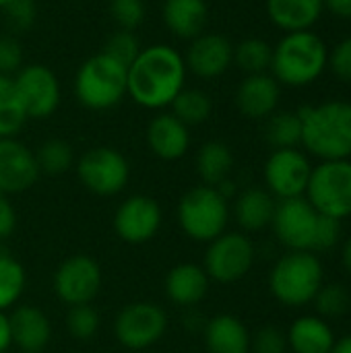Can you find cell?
<instances>
[{"label": "cell", "mask_w": 351, "mask_h": 353, "mask_svg": "<svg viewBox=\"0 0 351 353\" xmlns=\"http://www.w3.org/2000/svg\"><path fill=\"white\" fill-rule=\"evenodd\" d=\"M186 74L184 56L176 48L147 46L128 66V95L145 110H163L186 87Z\"/></svg>", "instance_id": "1"}, {"label": "cell", "mask_w": 351, "mask_h": 353, "mask_svg": "<svg viewBox=\"0 0 351 353\" xmlns=\"http://www.w3.org/2000/svg\"><path fill=\"white\" fill-rule=\"evenodd\" d=\"M302 120V145L321 161L351 157V103L325 101L298 110Z\"/></svg>", "instance_id": "2"}, {"label": "cell", "mask_w": 351, "mask_h": 353, "mask_svg": "<svg viewBox=\"0 0 351 353\" xmlns=\"http://www.w3.org/2000/svg\"><path fill=\"white\" fill-rule=\"evenodd\" d=\"M329 66L327 43L312 31L285 33L273 48L271 72L279 85L306 87Z\"/></svg>", "instance_id": "3"}, {"label": "cell", "mask_w": 351, "mask_h": 353, "mask_svg": "<svg viewBox=\"0 0 351 353\" xmlns=\"http://www.w3.org/2000/svg\"><path fill=\"white\" fill-rule=\"evenodd\" d=\"M128 95V68L97 52L89 56L74 74V97L91 112H106Z\"/></svg>", "instance_id": "4"}, {"label": "cell", "mask_w": 351, "mask_h": 353, "mask_svg": "<svg viewBox=\"0 0 351 353\" xmlns=\"http://www.w3.org/2000/svg\"><path fill=\"white\" fill-rule=\"evenodd\" d=\"M323 283V263L314 252H288L269 273V290L273 298L290 308L310 304Z\"/></svg>", "instance_id": "5"}, {"label": "cell", "mask_w": 351, "mask_h": 353, "mask_svg": "<svg viewBox=\"0 0 351 353\" xmlns=\"http://www.w3.org/2000/svg\"><path fill=\"white\" fill-rule=\"evenodd\" d=\"M178 223L194 242H211L221 236L230 221V201L213 186H194L178 201Z\"/></svg>", "instance_id": "6"}, {"label": "cell", "mask_w": 351, "mask_h": 353, "mask_svg": "<svg viewBox=\"0 0 351 353\" xmlns=\"http://www.w3.org/2000/svg\"><path fill=\"white\" fill-rule=\"evenodd\" d=\"M304 196L317 213L345 219L351 215V161H321L312 168Z\"/></svg>", "instance_id": "7"}, {"label": "cell", "mask_w": 351, "mask_h": 353, "mask_svg": "<svg viewBox=\"0 0 351 353\" xmlns=\"http://www.w3.org/2000/svg\"><path fill=\"white\" fill-rule=\"evenodd\" d=\"M79 182L97 196L122 192L130 180L128 159L112 147H93L77 159Z\"/></svg>", "instance_id": "8"}, {"label": "cell", "mask_w": 351, "mask_h": 353, "mask_svg": "<svg viewBox=\"0 0 351 353\" xmlns=\"http://www.w3.org/2000/svg\"><path fill=\"white\" fill-rule=\"evenodd\" d=\"M254 244L240 232H223L209 242L203 269L211 281L236 283L248 275L254 265Z\"/></svg>", "instance_id": "9"}, {"label": "cell", "mask_w": 351, "mask_h": 353, "mask_svg": "<svg viewBox=\"0 0 351 353\" xmlns=\"http://www.w3.org/2000/svg\"><path fill=\"white\" fill-rule=\"evenodd\" d=\"M12 83L21 99V105L27 114V120H46L58 110L62 89L56 72L50 66L39 62L23 64L19 72L12 77Z\"/></svg>", "instance_id": "10"}, {"label": "cell", "mask_w": 351, "mask_h": 353, "mask_svg": "<svg viewBox=\"0 0 351 353\" xmlns=\"http://www.w3.org/2000/svg\"><path fill=\"white\" fill-rule=\"evenodd\" d=\"M103 283L101 267L89 254L64 259L54 273V292L66 306L91 304Z\"/></svg>", "instance_id": "11"}, {"label": "cell", "mask_w": 351, "mask_h": 353, "mask_svg": "<svg viewBox=\"0 0 351 353\" xmlns=\"http://www.w3.org/2000/svg\"><path fill=\"white\" fill-rule=\"evenodd\" d=\"M168 329V316L161 306L151 302H134L124 306L114 321L116 339L128 350H145L155 345Z\"/></svg>", "instance_id": "12"}, {"label": "cell", "mask_w": 351, "mask_h": 353, "mask_svg": "<svg viewBox=\"0 0 351 353\" xmlns=\"http://www.w3.org/2000/svg\"><path fill=\"white\" fill-rule=\"evenodd\" d=\"M317 223H319V213L308 203V199L294 196V199L277 201L271 228L277 240L290 252H310Z\"/></svg>", "instance_id": "13"}, {"label": "cell", "mask_w": 351, "mask_h": 353, "mask_svg": "<svg viewBox=\"0 0 351 353\" xmlns=\"http://www.w3.org/2000/svg\"><path fill=\"white\" fill-rule=\"evenodd\" d=\"M310 174L312 163L298 149H275L265 163L267 190L279 201L304 196Z\"/></svg>", "instance_id": "14"}, {"label": "cell", "mask_w": 351, "mask_h": 353, "mask_svg": "<svg viewBox=\"0 0 351 353\" xmlns=\"http://www.w3.org/2000/svg\"><path fill=\"white\" fill-rule=\"evenodd\" d=\"M161 228V207L147 194H132L120 203L114 215V230L126 244H145Z\"/></svg>", "instance_id": "15"}, {"label": "cell", "mask_w": 351, "mask_h": 353, "mask_svg": "<svg viewBox=\"0 0 351 353\" xmlns=\"http://www.w3.org/2000/svg\"><path fill=\"white\" fill-rule=\"evenodd\" d=\"M186 70L199 79H217L234 64V43L221 33L203 31L186 48Z\"/></svg>", "instance_id": "16"}, {"label": "cell", "mask_w": 351, "mask_h": 353, "mask_svg": "<svg viewBox=\"0 0 351 353\" xmlns=\"http://www.w3.org/2000/svg\"><path fill=\"white\" fill-rule=\"evenodd\" d=\"M39 176L35 153L25 143L14 137L0 139V192L4 196L29 190Z\"/></svg>", "instance_id": "17"}, {"label": "cell", "mask_w": 351, "mask_h": 353, "mask_svg": "<svg viewBox=\"0 0 351 353\" xmlns=\"http://www.w3.org/2000/svg\"><path fill=\"white\" fill-rule=\"evenodd\" d=\"M281 85L273 74H246L236 89V108L250 120H267L279 105Z\"/></svg>", "instance_id": "18"}, {"label": "cell", "mask_w": 351, "mask_h": 353, "mask_svg": "<svg viewBox=\"0 0 351 353\" xmlns=\"http://www.w3.org/2000/svg\"><path fill=\"white\" fill-rule=\"evenodd\" d=\"M147 145L163 161H178L190 147V130L174 114H157L147 124Z\"/></svg>", "instance_id": "19"}, {"label": "cell", "mask_w": 351, "mask_h": 353, "mask_svg": "<svg viewBox=\"0 0 351 353\" xmlns=\"http://www.w3.org/2000/svg\"><path fill=\"white\" fill-rule=\"evenodd\" d=\"M209 275L197 263H180L166 275V296L176 306H197L209 292Z\"/></svg>", "instance_id": "20"}, {"label": "cell", "mask_w": 351, "mask_h": 353, "mask_svg": "<svg viewBox=\"0 0 351 353\" xmlns=\"http://www.w3.org/2000/svg\"><path fill=\"white\" fill-rule=\"evenodd\" d=\"M161 19L172 35L190 41L205 31L209 6L207 0H163Z\"/></svg>", "instance_id": "21"}, {"label": "cell", "mask_w": 351, "mask_h": 353, "mask_svg": "<svg viewBox=\"0 0 351 353\" xmlns=\"http://www.w3.org/2000/svg\"><path fill=\"white\" fill-rule=\"evenodd\" d=\"M12 343L21 352H41L52 337L48 316L35 306H19L8 316Z\"/></svg>", "instance_id": "22"}, {"label": "cell", "mask_w": 351, "mask_h": 353, "mask_svg": "<svg viewBox=\"0 0 351 353\" xmlns=\"http://www.w3.org/2000/svg\"><path fill=\"white\" fill-rule=\"evenodd\" d=\"M267 14L275 27L285 33L310 31L321 19L325 2L323 0H267Z\"/></svg>", "instance_id": "23"}, {"label": "cell", "mask_w": 351, "mask_h": 353, "mask_svg": "<svg viewBox=\"0 0 351 353\" xmlns=\"http://www.w3.org/2000/svg\"><path fill=\"white\" fill-rule=\"evenodd\" d=\"M209 353H250V333L234 314H217L205 325Z\"/></svg>", "instance_id": "24"}, {"label": "cell", "mask_w": 351, "mask_h": 353, "mask_svg": "<svg viewBox=\"0 0 351 353\" xmlns=\"http://www.w3.org/2000/svg\"><path fill=\"white\" fill-rule=\"evenodd\" d=\"M285 335L288 347L294 353H331L337 341L331 325L319 314L300 316Z\"/></svg>", "instance_id": "25"}, {"label": "cell", "mask_w": 351, "mask_h": 353, "mask_svg": "<svg viewBox=\"0 0 351 353\" xmlns=\"http://www.w3.org/2000/svg\"><path fill=\"white\" fill-rule=\"evenodd\" d=\"M277 201L267 188H246L236 196L234 217L244 232H261L271 225Z\"/></svg>", "instance_id": "26"}, {"label": "cell", "mask_w": 351, "mask_h": 353, "mask_svg": "<svg viewBox=\"0 0 351 353\" xmlns=\"http://www.w3.org/2000/svg\"><path fill=\"white\" fill-rule=\"evenodd\" d=\"M194 168L205 186L217 188L234 170V153L223 141H207L197 151Z\"/></svg>", "instance_id": "27"}, {"label": "cell", "mask_w": 351, "mask_h": 353, "mask_svg": "<svg viewBox=\"0 0 351 353\" xmlns=\"http://www.w3.org/2000/svg\"><path fill=\"white\" fill-rule=\"evenodd\" d=\"M170 108H172V114L182 124H186L190 128V126H199V124H203V122L209 120V116L213 112V101H211V97H209L207 91L192 89V87H184L174 97V101L170 103Z\"/></svg>", "instance_id": "28"}, {"label": "cell", "mask_w": 351, "mask_h": 353, "mask_svg": "<svg viewBox=\"0 0 351 353\" xmlns=\"http://www.w3.org/2000/svg\"><path fill=\"white\" fill-rule=\"evenodd\" d=\"M265 139L275 149H298L302 145V120L298 112H273L267 118Z\"/></svg>", "instance_id": "29"}, {"label": "cell", "mask_w": 351, "mask_h": 353, "mask_svg": "<svg viewBox=\"0 0 351 353\" xmlns=\"http://www.w3.org/2000/svg\"><path fill=\"white\" fill-rule=\"evenodd\" d=\"M27 122L12 77L0 74V139L14 137Z\"/></svg>", "instance_id": "30"}, {"label": "cell", "mask_w": 351, "mask_h": 353, "mask_svg": "<svg viewBox=\"0 0 351 353\" xmlns=\"http://www.w3.org/2000/svg\"><path fill=\"white\" fill-rule=\"evenodd\" d=\"M273 46L261 37H246L234 46V64L246 74L267 72L271 68Z\"/></svg>", "instance_id": "31"}, {"label": "cell", "mask_w": 351, "mask_h": 353, "mask_svg": "<svg viewBox=\"0 0 351 353\" xmlns=\"http://www.w3.org/2000/svg\"><path fill=\"white\" fill-rule=\"evenodd\" d=\"M35 161L39 174L46 176H62L74 163L72 147L64 139H48L35 151Z\"/></svg>", "instance_id": "32"}, {"label": "cell", "mask_w": 351, "mask_h": 353, "mask_svg": "<svg viewBox=\"0 0 351 353\" xmlns=\"http://www.w3.org/2000/svg\"><path fill=\"white\" fill-rule=\"evenodd\" d=\"M27 285V275L23 265L10 254L0 252V310L10 308L19 302Z\"/></svg>", "instance_id": "33"}, {"label": "cell", "mask_w": 351, "mask_h": 353, "mask_svg": "<svg viewBox=\"0 0 351 353\" xmlns=\"http://www.w3.org/2000/svg\"><path fill=\"white\" fill-rule=\"evenodd\" d=\"M317 314L321 319H337L351 308V296L341 283H323L314 296Z\"/></svg>", "instance_id": "34"}, {"label": "cell", "mask_w": 351, "mask_h": 353, "mask_svg": "<svg viewBox=\"0 0 351 353\" xmlns=\"http://www.w3.org/2000/svg\"><path fill=\"white\" fill-rule=\"evenodd\" d=\"M141 41L139 37L134 35V31H128V29H116L103 43L101 52L110 58H114L116 62L124 64L126 68L132 64V60L139 56L141 52Z\"/></svg>", "instance_id": "35"}, {"label": "cell", "mask_w": 351, "mask_h": 353, "mask_svg": "<svg viewBox=\"0 0 351 353\" xmlns=\"http://www.w3.org/2000/svg\"><path fill=\"white\" fill-rule=\"evenodd\" d=\"M66 329L77 341H89L95 337L99 329V314L91 304L68 306L66 314Z\"/></svg>", "instance_id": "36"}, {"label": "cell", "mask_w": 351, "mask_h": 353, "mask_svg": "<svg viewBox=\"0 0 351 353\" xmlns=\"http://www.w3.org/2000/svg\"><path fill=\"white\" fill-rule=\"evenodd\" d=\"M110 14L118 29L134 31L147 17L145 0H110Z\"/></svg>", "instance_id": "37"}, {"label": "cell", "mask_w": 351, "mask_h": 353, "mask_svg": "<svg viewBox=\"0 0 351 353\" xmlns=\"http://www.w3.org/2000/svg\"><path fill=\"white\" fill-rule=\"evenodd\" d=\"M4 10V21L12 33H25L35 25L37 2L35 0H12Z\"/></svg>", "instance_id": "38"}, {"label": "cell", "mask_w": 351, "mask_h": 353, "mask_svg": "<svg viewBox=\"0 0 351 353\" xmlns=\"http://www.w3.org/2000/svg\"><path fill=\"white\" fill-rule=\"evenodd\" d=\"M343 225L341 219L327 217L319 213V223L314 230V240H312V250L310 252H329L341 242Z\"/></svg>", "instance_id": "39"}, {"label": "cell", "mask_w": 351, "mask_h": 353, "mask_svg": "<svg viewBox=\"0 0 351 353\" xmlns=\"http://www.w3.org/2000/svg\"><path fill=\"white\" fill-rule=\"evenodd\" d=\"M288 335L277 327H263L254 335H250V352L252 353H285Z\"/></svg>", "instance_id": "40"}, {"label": "cell", "mask_w": 351, "mask_h": 353, "mask_svg": "<svg viewBox=\"0 0 351 353\" xmlns=\"http://www.w3.org/2000/svg\"><path fill=\"white\" fill-rule=\"evenodd\" d=\"M23 66V46L14 35H0V74L14 77Z\"/></svg>", "instance_id": "41"}, {"label": "cell", "mask_w": 351, "mask_h": 353, "mask_svg": "<svg viewBox=\"0 0 351 353\" xmlns=\"http://www.w3.org/2000/svg\"><path fill=\"white\" fill-rule=\"evenodd\" d=\"M329 66L331 70L341 79L351 83V37L341 39L329 54Z\"/></svg>", "instance_id": "42"}, {"label": "cell", "mask_w": 351, "mask_h": 353, "mask_svg": "<svg viewBox=\"0 0 351 353\" xmlns=\"http://www.w3.org/2000/svg\"><path fill=\"white\" fill-rule=\"evenodd\" d=\"M17 228V213L6 196H0V240L8 238Z\"/></svg>", "instance_id": "43"}, {"label": "cell", "mask_w": 351, "mask_h": 353, "mask_svg": "<svg viewBox=\"0 0 351 353\" xmlns=\"http://www.w3.org/2000/svg\"><path fill=\"white\" fill-rule=\"evenodd\" d=\"M325 6L339 19H351V0H323Z\"/></svg>", "instance_id": "44"}, {"label": "cell", "mask_w": 351, "mask_h": 353, "mask_svg": "<svg viewBox=\"0 0 351 353\" xmlns=\"http://www.w3.org/2000/svg\"><path fill=\"white\" fill-rule=\"evenodd\" d=\"M12 345V335H10V321L4 314V310H0V352H6Z\"/></svg>", "instance_id": "45"}, {"label": "cell", "mask_w": 351, "mask_h": 353, "mask_svg": "<svg viewBox=\"0 0 351 353\" xmlns=\"http://www.w3.org/2000/svg\"><path fill=\"white\" fill-rule=\"evenodd\" d=\"M331 353H351V335H345L339 341H335Z\"/></svg>", "instance_id": "46"}, {"label": "cell", "mask_w": 351, "mask_h": 353, "mask_svg": "<svg viewBox=\"0 0 351 353\" xmlns=\"http://www.w3.org/2000/svg\"><path fill=\"white\" fill-rule=\"evenodd\" d=\"M341 261H343V267L351 273V236L345 240L343 244V250H341Z\"/></svg>", "instance_id": "47"}, {"label": "cell", "mask_w": 351, "mask_h": 353, "mask_svg": "<svg viewBox=\"0 0 351 353\" xmlns=\"http://www.w3.org/2000/svg\"><path fill=\"white\" fill-rule=\"evenodd\" d=\"M10 2H12V0H0V10H2L4 6H8Z\"/></svg>", "instance_id": "48"}, {"label": "cell", "mask_w": 351, "mask_h": 353, "mask_svg": "<svg viewBox=\"0 0 351 353\" xmlns=\"http://www.w3.org/2000/svg\"><path fill=\"white\" fill-rule=\"evenodd\" d=\"M21 353H41V352H21Z\"/></svg>", "instance_id": "49"}, {"label": "cell", "mask_w": 351, "mask_h": 353, "mask_svg": "<svg viewBox=\"0 0 351 353\" xmlns=\"http://www.w3.org/2000/svg\"><path fill=\"white\" fill-rule=\"evenodd\" d=\"M0 196H4V194H2V192H0Z\"/></svg>", "instance_id": "50"}, {"label": "cell", "mask_w": 351, "mask_h": 353, "mask_svg": "<svg viewBox=\"0 0 351 353\" xmlns=\"http://www.w3.org/2000/svg\"><path fill=\"white\" fill-rule=\"evenodd\" d=\"M0 353H6V352H0Z\"/></svg>", "instance_id": "51"}, {"label": "cell", "mask_w": 351, "mask_h": 353, "mask_svg": "<svg viewBox=\"0 0 351 353\" xmlns=\"http://www.w3.org/2000/svg\"><path fill=\"white\" fill-rule=\"evenodd\" d=\"M350 310H351V308H350Z\"/></svg>", "instance_id": "52"}]
</instances>
